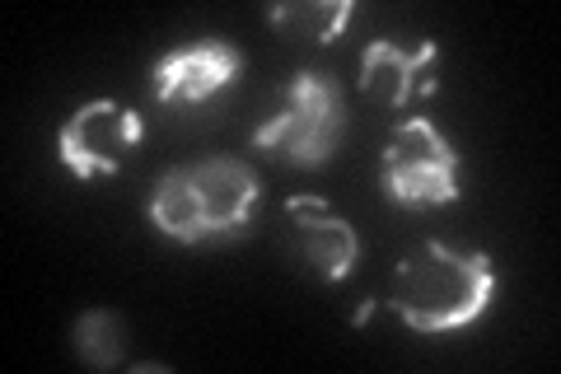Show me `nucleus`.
Returning <instances> with one entry per match:
<instances>
[{
	"instance_id": "9",
	"label": "nucleus",
	"mask_w": 561,
	"mask_h": 374,
	"mask_svg": "<svg viewBox=\"0 0 561 374\" xmlns=\"http://www.w3.org/2000/svg\"><path fill=\"white\" fill-rule=\"evenodd\" d=\"M356 20V0H286L267 10V24L295 33L300 43H337Z\"/></svg>"
},
{
	"instance_id": "5",
	"label": "nucleus",
	"mask_w": 561,
	"mask_h": 374,
	"mask_svg": "<svg viewBox=\"0 0 561 374\" xmlns=\"http://www.w3.org/2000/svg\"><path fill=\"white\" fill-rule=\"evenodd\" d=\"M140 140H146V122H140L136 109L117 99H90L61 122L57 155L70 169V178L94 183V178L122 173V165L136 155Z\"/></svg>"
},
{
	"instance_id": "2",
	"label": "nucleus",
	"mask_w": 561,
	"mask_h": 374,
	"mask_svg": "<svg viewBox=\"0 0 561 374\" xmlns=\"http://www.w3.org/2000/svg\"><path fill=\"white\" fill-rule=\"evenodd\" d=\"M257 173L243 159H197L154 178L150 225L173 243H220L253 229L257 216Z\"/></svg>"
},
{
	"instance_id": "10",
	"label": "nucleus",
	"mask_w": 561,
	"mask_h": 374,
	"mask_svg": "<svg viewBox=\"0 0 561 374\" xmlns=\"http://www.w3.org/2000/svg\"><path fill=\"white\" fill-rule=\"evenodd\" d=\"M122 342H127V318L113 309H84L76 324V351L84 365L94 370H117L122 365Z\"/></svg>"
},
{
	"instance_id": "7",
	"label": "nucleus",
	"mask_w": 561,
	"mask_h": 374,
	"mask_svg": "<svg viewBox=\"0 0 561 374\" xmlns=\"http://www.w3.org/2000/svg\"><path fill=\"white\" fill-rule=\"evenodd\" d=\"M286 216L295 225V248H300V258L309 262V272L319 281L337 286V281H346L351 272H356L360 235H356V225H351L346 216H337L323 197L300 192V197L286 202Z\"/></svg>"
},
{
	"instance_id": "6",
	"label": "nucleus",
	"mask_w": 561,
	"mask_h": 374,
	"mask_svg": "<svg viewBox=\"0 0 561 374\" xmlns=\"http://www.w3.org/2000/svg\"><path fill=\"white\" fill-rule=\"evenodd\" d=\"M243 76V52L230 38H197L150 66V94L160 109H202Z\"/></svg>"
},
{
	"instance_id": "1",
	"label": "nucleus",
	"mask_w": 561,
	"mask_h": 374,
	"mask_svg": "<svg viewBox=\"0 0 561 374\" xmlns=\"http://www.w3.org/2000/svg\"><path fill=\"white\" fill-rule=\"evenodd\" d=\"M491 295H496L491 253L426 239L393 267L389 309L421 337H445L478 324L491 309Z\"/></svg>"
},
{
	"instance_id": "3",
	"label": "nucleus",
	"mask_w": 561,
	"mask_h": 374,
	"mask_svg": "<svg viewBox=\"0 0 561 374\" xmlns=\"http://www.w3.org/2000/svg\"><path fill=\"white\" fill-rule=\"evenodd\" d=\"M346 132V94L332 70H295L280 109L253 132V150L276 155L295 169H319L342 146Z\"/></svg>"
},
{
	"instance_id": "4",
	"label": "nucleus",
	"mask_w": 561,
	"mask_h": 374,
	"mask_svg": "<svg viewBox=\"0 0 561 374\" xmlns=\"http://www.w3.org/2000/svg\"><path fill=\"white\" fill-rule=\"evenodd\" d=\"M459 165L463 159L454 150V140L431 117H408L393 127L389 146L379 155V188L402 211L454 206L463 197Z\"/></svg>"
},
{
	"instance_id": "8",
	"label": "nucleus",
	"mask_w": 561,
	"mask_h": 374,
	"mask_svg": "<svg viewBox=\"0 0 561 374\" xmlns=\"http://www.w3.org/2000/svg\"><path fill=\"white\" fill-rule=\"evenodd\" d=\"M435 61H440V43H416L402 47L393 38H375L360 57V94L379 103V109H408L416 94H435Z\"/></svg>"
}]
</instances>
